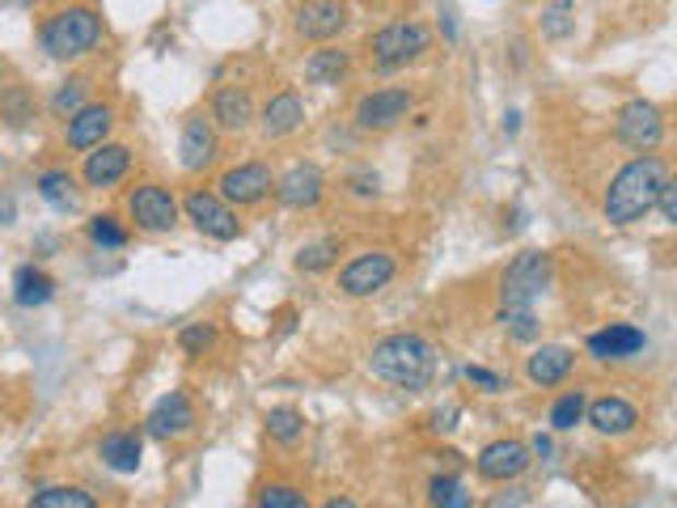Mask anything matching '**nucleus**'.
I'll return each instance as SVG.
<instances>
[{
    "instance_id": "nucleus-1",
    "label": "nucleus",
    "mask_w": 677,
    "mask_h": 508,
    "mask_svg": "<svg viewBox=\"0 0 677 508\" xmlns=\"http://www.w3.org/2000/svg\"><path fill=\"white\" fill-rule=\"evenodd\" d=\"M665 183H669V165L656 158V153H644V158L627 161V165L610 178V187H606V204H602L606 221L610 224L644 221L647 212L656 208V195H661Z\"/></svg>"
},
{
    "instance_id": "nucleus-2",
    "label": "nucleus",
    "mask_w": 677,
    "mask_h": 508,
    "mask_svg": "<svg viewBox=\"0 0 677 508\" xmlns=\"http://www.w3.org/2000/svg\"><path fill=\"white\" fill-rule=\"evenodd\" d=\"M369 373L398 385V390H428L436 378V348L411 331L386 335L369 351Z\"/></svg>"
},
{
    "instance_id": "nucleus-3",
    "label": "nucleus",
    "mask_w": 677,
    "mask_h": 508,
    "mask_svg": "<svg viewBox=\"0 0 677 508\" xmlns=\"http://www.w3.org/2000/svg\"><path fill=\"white\" fill-rule=\"evenodd\" d=\"M38 43L51 60H81L102 43V13L90 4H68L38 26Z\"/></svg>"
},
{
    "instance_id": "nucleus-4",
    "label": "nucleus",
    "mask_w": 677,
    "mask_h": 508,
    "mask_svg": "<svg viewBox=\"0 0 677 508\" xmlns=\"http://www.w3.org/2000/svg\"><path fill=\"white\" fill-rule=\"evenodd\" d=\"M550 276H555V263L547 251H521L500 280L504 310H534V301L550 288Z\"/></svg>"
},
{
    "instance_id": "nucleus-5",
    "label": "nucleus",
    "mask_w": 677,
    "mask_h": 508,
    "mask_svg": "<svg viewBox=\"0 0 677 508\" xmlns=\"http://www.w3.org/2000/svg\"><path fill=\"white\" fill-rule=\"evenodd\" d=\"M428 47H432V31L423 22H389V26H382V31L369 38L373 60H377V68H386V72L420 60Z\"/></svg>"
},
{
    "instance_id": "nucleus-6",
    "label": "nucleus",
    "mask_w": 677,
    "mask_h": 508,
    "mask_svg": "<svg viewBox=\"0 0 677 508\" xmlns=\"http://www.w3.org/2000/svg\"><path fill=\"white\" fill-rule=\"evenodd\" d=\"M614 136H618L627 149H635V153H652V149L665 140V115H661V106H656V102H644V97L627 102V106L618 111V119H614Z\"/></svg>"
},
{
    "instance_id": "nucleus-7",
    "label": "nucleus",
    "mask_w": 677,
    "mask_h": 508,
    "mask_svg": "<svg viewBox=\"0 0 677 508\" xmlns=\"http://www.w3.org/2000/svg\"><path fill=\"white\" fill-rule=\"evenodd\" d=\"M128 217L144 233H170L178 224V199L162 183H140L128 195Z\"/></svg>"
},
{
    "instance_id": "nucleus-8",
    "label": "nucleus",
    "mask_w": 677,
    "mask_h": 508,
    "mask_svg": "<svg viewBox=\"0 0 677 508\" xmlns=\"http://www.w3.org/2000/svg\"><path fill=\"white\" fill-rule=\"evenodd\" d=\"M183 208H187V221H191L203 238H212V242H233V238L242 233L237 212L229 208L221 195H212V190H191V195L183 199Z\"/></svg>"
},
{
    "instance_id": "nucleus-9",
    "label": "nucleus",
    "mask_w": 677,
    "mask_h": 508,
    "mask_svg": "<svg viewBox=\"0 0 677 508\" xmlns=\"http://www.w3.org/2000/svg\"><path fill=\"white\" fill-rule=\"evenodd\" d=\"M394 272H398V258L389 251H364L339 272V288L348 297H373L394 280Z\"/></svg>"
},
{
    "instance_id": "nucleus-10",
    "label": "nucleus",
    "mask_w": 677,
    "mask_h": 508,
    "mask_svg": "<svg viewBox=\"0 0 677 508\" xmlns=\"http://www.w3.org/2000/svg\"><path fill=\"white\" fill-rule=\"evenodd\" d=\"M416 106L411 90H373L355 102V127L360 131H386V127L402 124Z\"/></svg>"
},
{
    "instance_id": "nucleus-11",
    "label": "nucleus",
    "mask_w": 677,
    "mask_h": 508,
    "mask_svg": "<svg viewBox=\"0 0 677 508\" xmlns=\"http://www.w3.org/2000/svg\"><path fill=\"white\" fill-rule=\"evenodd\" d=\"M65 140L72 153H90L97 145H106L110 127H115V106L110 102H85L81 111H72L65 119Z\"/></svg>"
},
{
    "instance_id": "nucleus-12",
    "label": "nucleus",
    "mask_w": 677,
    "mask_h": 508,
    "mask_svg": "<svg viewBox=\"0 0 677 508\" xmlns=\"http://www.w3.org/2000/svg\"><path fill=\"white\" fill-rule=\"evenodd\" d=\"M217 195L225 199V204H237V208H250V204H262L267 199V190H271V170L262 165V161H242V165H233L221 174V183H217Z\"/></svg>"
},
{
    "instance_id": "nucleus-13",
    "label": "nucleus",
    "mask_w": 677,
    "mask_h": 508,
    "mask_svg": "<svg viewBox=\"0 0 677 508\" xmlns=\"http://www.w3.org/2000/svg\"><path fill=\"white\" fill-rule=\"evenodd\" d=\"M195 428V407L183 390H170L165 399H157V407L144 419V432L157 437V441H174V437H187Z\"/></svg>"
},
{
    "instance_id": "nucleus-14",
    "label": "nucleus",
    "mask_w": 677,
    "mask_h": 508,
    "mask_svg": "<svg viewBox=\"0 0 677 508\" xmlns=\"http://www.w3.org/2000/svg\"><path fill=\"white\" fill-rule=\"evenodd\" d=\"M348 26V4L343 0H301L296 4V34L326 43Z\"/></svg>"
},
{
    "instance_id": "nucleus-15",
    "label": "nucleus",
    "mask_w": 677,
    "mask_h": 508,
    "mask_svg": "<svg viewBox=\"0 0 677 508\" xmlns=\"http://www.w3.org/2000/svg\"><path fill=\"white\" fill-rule=\"evenodd\" d=\"M131 170V149L128 145H97L85 153V165H81V178H85V187L94 190H106L115 187V183H124Z\"/></svg>"
},
{
    "instance_id": "nucleus-16",
    "label": "nucleus",
    "mask_w": 677,
    "mask_h": 508,
    "mask_svg": "<svg viewBox=\"0 0 677 508\" xmlns=\"http://www.w3.org/2000/svg\"><path fill=\"white\" fill-rule=\"evenodd\" d=\"M326 190V178L318 165H310V161H301V165H292L289 174L276 183V199L284 204V208H314L318 199H323Z\"/></svg>"
},
{
    "instance_id": "nucleus-17",
    "label": "nucleus",
    "mask_w": 677,
    "mask_h": 508,
    "mask_svg": "<svg viewBox=\"0 0 677 508\" xmlns=\"http://www.w3.org/2000/svg\"><path fill=\"white\" fill-rule=\"evenodd\" d=\"M178 161H183V170H208L212 161H217V127L208 124L203 115H191L187 124H183V140H178Z\"/></svg>"
},
{
    "instance_id": "nucleus-18",
    "label": "nucleus",
    "mask_w": 677,
    "mask_h": 508,
    "mask_svg": "<svg viewBox=\"0 0 677 508\" xmlns=\"http://www.w3.org/2000/svg\"><path fill=\"white\" fill-rule=\"evenodd\" d=\"M479 475L491 478V483H509V478H516L525 466H529V444L525 441H491L479 453Z\"/></svg>"
},
{
    "instance_id": "nucleus-19",
    "label": "nucleus",
    "mask_w": 677,
    "mask_h": 508,
    "mask_svg": "<svg viewBox=\"0 0 677 508\" xmlns=\"http://www.w3.org/2000/svg\"><path fill=\"white\" fill-rule=\"evenodd\" d=\"M644 344H647V335L640 326H631V322H610L606 331L588 335V351H593L597 360H627V356L644 351Z\"/></svg>"
},
{
    "instance_id": "nucleus-20",
    "label": "nucleus",
    "mask_w": 677,
    "mask_h": 508,
    "mask_svg": "<svg viewBox=\"0 0 677 508\" xmlns=\"http://www.w3.org/2000/svg\"><path fill=\"white\" fill-rule=\"evenodd\" d=\"M258 124H262V136L267 140H280V136H292L296 127L305 124V102H301V94H292V90H284V94H276L267 106H262V115H258Z\"/></svg>"
},
{
    "instance_id": "nucleus-21",
    "label": "nucleus",
    "mask_w": 677,
    "mask_h": 508,
    "mask_svg": "<svg viewBox=\"0 0 677 508\" xmlns=\"http://www.w3.org/2000/svg\"><path fill=\"white\" fill-rule=\"evenodd\" d=\"M584 415H588V424H593L602 437H622V432H631V428L640 424V412H635L627 399H618V394H606V399L588 403Z\"/></svg>"
},
{
    "instance_id": "nucleus-22",
    "label": "nucleus",
    "mask_w": 677,
    "mask_h": 508,
    "mask_svg": "<svg viewBox=\"0 0 677 508\" xmlns=\"http://www.w3.org/2000/svg\"><path fill=\"white\" fill-rule=\"evenodd\" d=\"M572 369H576V351L563 348V344L538 348L529 356V365H525V373H529L534 385H559V381L572 378Z\"/></svg>"
},
{
    "instance_id": "nucleus-23",
    "label": "nucleus",
    "mask_w": 677,
    "mask_h": 508,
    "mask_svg": "<svg viewBox=\"0 0 677 508\" xmlns=\"http://www.w3.org/2000/svg\"><path fill=\"white\" fill-rule=\"evenodd\" d=\"M212 119H217V127H225V131H242V127H250V119H255L250 90H237V85L217 90V97H212Z\"/></svg>"
},
{
    "instance_id": "nucleus-24",
    "label": "nucleus",
    "mask_w": 677,
    "mask_h": 508,
    "mask_svg": "<svg viewBox=\"0 0 677 508\" xmlns=\"http://www.w3.org/2000/svg\"><path fill=\"white\" fill-rule=\"evenodd\" d=\"M51 297H56V280H51L43 267L22 263V267L13 272V301H17L22 310H38V305H47Z\"/></svg>"
},
{
    "instance_id": "nucleus-25",
    "label": "nucleus",
    "mask_w": 677,
    "mask_h": 508,
    "mask_svg": "<svg viewBox=\"0 0 677 508\" xmlns=\"http://www.w3.org/2000/svg\"><path fill=\"white\" fill-rule=\"evenodd\" d=\"M348 68H352V51H343V47H323V51H310V60H305V81H310V85H339V81L348 77Z\"/></svg>"
},
{
    "instance_id": "nucleus-26",
    "label": "nucleus",
    "mask_w": 677,
    "mask_h": 508,
    "mask_svg": "<svg viewBox=\"0 0 677 508\" xmlns=\"http://www.w3.org/2000/svg\"><path fill=\"white\" fill-rule=\"evenodd\" d=\"M97 453L119 475H136L140 471V437L136 432H106L102 444H97Z\"/></svg>"
},
{
    "instance_id": "nucleus-27",
    "label": "nucleus",
    "mask_w": 677,
    "mask_h": 508,
    "mask_svg": "<svg viewBox=\"0 0 677 508\" xmlns=\"http://www.w3.org/2000/svg\"><path fill=\"white\" fill-rule=\"evenodd\" d=\"M34 187H38V195H43L56 212H77V208H81V190H77V178H72L68 170H43Z\"/></svg>"
},
{
    "instance_id": "nucleus-28",
    "label": "nucleus",
    "mask_w": 677,
    "mask_h": 508,
    "mask_svg": "<svg viewBox=\"0 0 677 508\" xmlns=\"http://www.w3.org/2000/svg\"><path fill=\"white\" fill-rule=\"evenodd\" d=\"M538 26H542V38H550V43L572 38L576 34V0H550V4H542Z\"/></svg>"
},
{
    "instance_id": "nucleus-29",
    "label": "nucleus",
    "mask_w": 677,
    "mask_h": 508,
    "mask_svg": "<svg viewBox=\"0 0 677 508\" xmlns=\"http://www.w3.org/2000/svg\"><path fill=\"white\" fill-rule=\"evenodd\" d=\"M26 508H97V500L85 487H68V483H51V487H38L34 500Z\"/></svg>"
},
{
    "instance_id": "nucleus-30",
    "label": "nucleus",
    "mask_w": 677,
    "mask_h": 508,
    "mask_svg": "<svg viewBox=\"0 0 677 508\" xmlns=\"http://www.w3.org/2000/svg\"><path fill=\"white\" fill-rule=\"evenodd\" d=\"M262 424H267V437L280 444H292L305 437V415L296 412V407H271V412L262 415Z\"/></svg>"
},
{
    "instance_id": "nucleus-31",
    "label": "nucleus",
    "mask_w": 677,
    "mask_h": 508,
    "mask_svg": "<svg viewBox=\"0 0 677 508\" xmlns=\"http://www.w3.org/2000/svg\"><path fill=\"white\" fill-rule=\"evenodd\" d=\"M85 233H90V242L102 246V251H124V246H128V238H131L128 229L119 224L115 212H97V217H90Z\"/></svg>"
},
{
    "instance_id": "nucleus-32",
    "label": "nucleus",
    "mask_w": 677,
    "mask_h": 508,
    "mask_svg": "<svg viewBox=\"0 0 677 508\" xmlns=\"http://www.w3.org/2000/svg\"><path fill=\"white\" fill-rule=\"evenodd\" d=\"M432 508H470L475 505V496L466 492V483L457 475H436L432 478Z\"/></svg>"
},
{
    "instance_id": "nucleus-33",
    "label": "nucleus",
    "mask_w": 677,
    "mask_h": 508,
    "mask_svg": "<svg viewBox=\"0 0 677 508\" xmlns=\"http://www.w3.org/2000/svg\"><path fill=\"white\" fill-rule=\"evenodd\" d=\"M584 407H588L584 390H568V394L550 407V428H555V432H572V428L584 419Z\"/></svg>"
},
{
    "instance_id": "nucleus-34",
    "label": "nucleus",
    "mask_w": 677,
    "mask_h": 508,
    "mask_svg": "<svg viewBox=\"0 0 677 508\" xmlns=\"http://www.w3.org/2000/svg\"><path fill=\"white\" fill-rule=\"evenodd\" d=\"M335 258H339V238H323V242L301 246V254H296V267H301V272H310V276H318V272H326V267H335Z\"/></svg>"
},
{
    "instance_id": "nucleus-35",
    "label": "nucleus",
    "mask_w": 677,
    "mask_h": 508,
    "mask_svg": "<svg viewBox=\"0 0 677 508\" xmlns=\"http://www.w3.org/2000/svg\"><path fill=\"white\" fill-rule=\"evenodd\" d=\"M500 326L513 335L516 344H534L542 335V322L534 310H500Z\"/></svg>"
},
{
    "instance_id": "nucleus-36",
    "label": "nucleus",
    "mask_w": 677,
    "mask_h": 508,
    "mask_svg": "<svg viewBox=\"0 0 677 508\" xmlns=\"http://www.w3.org/2000/svg\"><path fill=\"white\" fill-rule=\"evenodd\" d=\"M85 94H90V81H85V77H72V81H65V85L51 94V115H56V119H68L72 111H81V106H85Z\"/></svg>"
},
{
    "instance_id": "nucleus-37",
    "label": "nucleus",
    "mask_w": 677,
    "mask_h": 508,
    "mask_svg": "<svg viewBox=\"0 0 677 508\" xmlns=\"http://www.w3.org/2000/svg\"><path fill=\"white\" fill-rule=\"evenodd\" d=\"M258 508H310V496L292 483H267L258 492Z\"/></svg>"
},
{
    "instance_id": "nucleus-38",
    "label": "nucleus",
    "mask_w": 677,
    "mask_h": 508,
    "mask_svg": "<svg viewBox=\"0 0 677 508\" xmlns=\"http://www.w3.org/2000/svg\"><path fill=\"white\" fill-rule=\"evenodd\" d=\"M178 344H183V351H187V356H203V351L217 344V331H212L208 322H191V326H183Z\"/></svg>"
},
{
    "instance_id": "nucleus-39",
    "label": "nucleus",
    "mask_w": 677,
    "mask_h": 508,
    "mask_svg": "<svg viewBox=\"0 0 677 508\" xmlns=\"http://www.w3.org/2000/svg\"><path fill=\"white\" fill-rule=\"evenodd\" d=\"M466 381H470V385H479V390H487V394H500V390L509 385L500 373H491V369H483V365H466Z\"/></svg>"
},
{
    "instance_id": "nucleus-40",
    "label": "nucleus",
    "mask_w": 677,
    "mask_h": 508,
    "mask_svg": "<svg viewBox=\"0 0 677 508\" xmlns=\"http://www.w3.org/2000/svg\"><path fill=\"white\" fill-rule=\"evenodd\" d=\"M0 111H4V119H9L13 127H22L26 119H31V106H26V94H22V90H13V102H9V106L0 102Z\"/></svg>"
},
{
    "instance_id": "nucleus-41",
    "label": "nucleus",
    "mask_w": 677,
    "mask_h": 508,
    "mask_svg": "<svg viewBox=\"0 0 677 508\" xmlns=\"http://www.w3.org/2000/svg\"><path fill=\"white\" fill-rule=\"evenodd\" d=\"M656 208H661V217H665L669 224L677 221V183H674V178L661 187V195H656Z\"/></svg>"
},
{
    "instance_id": "nucleus-42",
    "label": "nucleus",
    "mask_w": 677,
    "mask_h": 508,
    "mask_svg": "<svg viewBox=\"0 0 677 508\" xmlns=\"http://www.w3.org/2000/svg\"><path fill=\"white\" fill-rule=\"evenodd\" d=\"M348 187H352L355 195H377V174H352Z\"/></svg>"
},
{
    "instance_id": "nucleus-43",
    "label": "nucleus",
    "mask_w": 677,
    "mask_h": 508,
    "mask_svg": "<svg viewBox=\"0 0 677 508\" xmlns=\"http://www.w3.org/2000/svg\"><path fill=\"white\" fill-rule=\"evenodd\" d=\"M0 224H13V199L9 195L0 199Z\"/></svg>"
},
{
    "instance_id": "nucleus-44",
    "label": "nucleus",
    "mask_w": 677,
    "mask_h": 508,
    "mask_svg": "<svg viewBox=\"0 0 677 508\" xmlns=\"http://www.w3.org/2000/svg\"><path fill=\"white\" fill-rule=\"evenodd\" d=\"M534 453H538V458H550V437H534Z\"/></svg>"
},
{
    "instance_id": "nucleus-45",
    "label": "nucleus",
    "mask_w": 677,
    "mask_h": 508,
    "mask_svg": "<svg viewBox=\"0 0 677 508\" xmlns=\"http://www.w3.org/2000/svg\"><path fill=\"white\" fill-rule=\"evenodd\" d=\"M323 508H355V505L348 500V496H335V500H326Z\"/></svg>"
},
{
    "instance_id": "nucleus-46",
    "label": "nucleus",
    "mask_w": 677,
    "mask_h": 508,
    "mask_svg": "<svg viewBox=\"0 0 677 508\" xmlns=\"http://www.w3.org/2000/svg\"><path fill=\"white\" fill-rule=\"evenodd\" d=\"M0 81H4V64H0Z\"/></svg>"
}]
</instances>
